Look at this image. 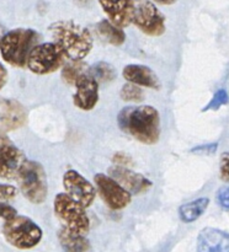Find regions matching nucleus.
<instances>
[{"instance_id":"1","label":"nucleus","mask_w":229,"mask_h":252,"mask_svg":"<svg viewBox=\"0 0 229 252\" xmlns=\"http://www.w3.org/2000/svg\"><path fill=\"white\" fill-rule=\"evenodd\" d=\"M118 127L138 142L147 145L158 143L160 116L153 106H128L117 115Z\"/></svg>"},{"instance_id":"2","label":"nucleus","mask_w":229,"mask_h":252,"mask_svg":"<svg viewBox=\"0 0 229 252\" xmlns=\"http://www.w3.org/2000/svg\"><path fill=\"white\" fill-rule=\"evenodd\" d=\"M48 32L53 43L71 62H81L93 49L94 39L90 31L71 20L53 22L48 26Z\"/></svg>"},{"instance_id":"3","label":"nucleus","mask_w":229,"mask_h":252,"mask_svg":"<svg viewBox=\"0 0 229 252\" xmlns=\"http://www.w3.org/2000/svg\"><path fill=\"white\" fill-rule=\"evenodd\" d=\"M41 36L32 29H14L0 37L1 58L15 68H25L32 49L38 44Z\"/></svg>"},{"instance_id":"4","label":"nucleus","mask_w":229,"mask_h":252,"mask_svg":"<svg viewBox=\"0 0 229 252\" xmlns=\"http://www.w3.org/2000/svg\"><path fill=\"white\" fill-rule=\"evenodd\" d=\"M2 235L5 240L20 250H29L38 245L43 231L32 219L19 216L6 220L2 225Z\"/></svg>"},{"instance_id":"5","label":"nucleus","mask_w":229,"mask_h":252,"mask_svg":"<svg viewBox=\"0 0 229 252\" xmlns=\"http://www.w3.org/2000/svg\"><path fill=\"white\" fill-rule=\"evenodd\" d=\"M20 189L25 198L33 204H41L47 199L48 185L43 166L37 161L26 160L17 175Z\"/></svg>"},{"instance_id":"6","label":"nucleus","mask_w":229,"mask_h":252,"mask_svg":"<svg viewBox=\"0 0 229 252\" xmlns=\"http://www.w3.org/2000/svg\"><path fill=\"white\" fill-rule=\"evenodd\" d=\"M54 213L61 219L64 228L73 233L85 236L90 230V219L84 207L66 196L65 193H58L53 202Z\"/></svg>"},{"instance_id":"7","label":"nucleus","mask_w":229,"mask_h":252,"mask_svg":"<svg viewBox=\"0 0 229 252\" xmlns=\"http://www.w3.org/2000/svg\"><path fill=\"white\" fill-rule=\"evenodd\" d=\"M63 53L53 42L38 43L30 53L26 66L37 75H47L61 69L64 64Z\"/></svg>"},{"instance_id":"8","label":"nucleus","mask_w":229,"mask_h":252,"mask_svg":"<svg viewBox=\"0 0 229 252\" xmlns=\"http://www.w3.org/2000/svg\"><path fill=\"white\" fill-rule=\"evenodd\" d=\"M132 24L147 36L158 37L165 32V16L149 0L135 1Z\"/></svg>"},{"instance_id":"9","label":"nucleus","mask_w":229,"mask_h":252,"mask_svg":"<svg viewBox=\"0 0 229 252\" xmlns=\"http://www.w3.org/2000/svg\"><path fill=\"white\" fill-rule=\"evenodd\" d=\"M94 182L98 194L110 209L120 211L126 208L132 201V194L128 193L108 175L96 174L94 176Z\"/></svg>"},{"instance_id":"10","label":"nucleus","mask_w":229,"mask_h":252,"mask_svg":"<svg viewBox=\"0 0 229 252\" xmlns=\"http://www.w3.org/2000/svg\"><path fill=\"white\" fill-rule=\"evenodd\" d=\"M63 186L66 196L70 197L85 209L89 208L95 201V187L75 170H68L64 174Z\"/></svg>"},{"instance_id":"11","label":"nucleus","mask_w":229,"mask_h":252,"mask_svg":"<svg viewBox=\"0 0 229 252\" xmlns=\"http://www.w3.org/2000/svg\"><path fill=\"white\" fill-rule=\"evenodd\" d=\"M26 157L12 140L5 135H0V177L4 180L17 179Z\"/></svg>"},{"instance_id":"12","label":"nucleus","mask_w":229,"mask_h":252,"mask_svg":"<svg viewBox=\"0 0 229 252\" xmlns=\"http://www.w3.org/2000/svg\"><path fill=\"white\" fill-rule=\"evenodd\" d=\"M108 176L115 180L131 194H142L153 186L152 181L143 175L137 174L128 167L118 166V165L111 166L108 169Z\"/></svg>"},{"instance_id":"13","label":"nucleus","mask_w":229,"mask_h":252,"mask_svg":"<svg viewBox=\"0 0 229 252\" xmlns=\"http://www.w3.org/2000/svg\"><path fill=\"white\" fill-rule=\"evenodd\" d=\"M98 2L111 24L120 29L132 24L135 0H98Z\"/></svg>"},{"instance_id":"14","label":"nucleus","mask_w":229,"mask_h":252,"mask_svg":"<svg viewBox=\"0 0 229 252\" xmlns=\"http://www.w3.org/2000/svg\"><path fill=\"white\" fill-rule=\"evenodd\" d=\"M73 102L83 111H91L98 101V84L88 74H83L74 84Z\"/></svg>"},{"instance_id":"15","label":"nucleus","mask_w":229,"mask_h":252,"mask_svg":"<svg viewBox=\"0 0 229 252\" xmlns=\"http://www.w3.org/2000/svg\"><path fill=\"white\" fill-rule=\"evenodd\" d=\"M26 111L24 106L15 100H0V128L14 130L22 127L26 122Z\"/></svg>"},{"instance_id":"16","label":"nucleus","mask_w":229,"mask_h":252,"mask_svg":"<svg viewBox=\"0 0 229 252\" xmlns=\"http://www.w3.org/2000/svg\"><path fill=\"white\" fill-rule=\"evenodd\" d=\"M122 76L127 83L134 84L137 86L159 90L160 80L157 74L147 65L142 64H128L123 68Z\"/></svg>"},{"instance_id":"17","label":"nucleus","mask_w":229,"mask_h":252,"mask_svg":"<svg viewBox=\"0 0 229 252\" xmlns=\"http://www.w3.org/2000/svg\"><path fill=\"white\" fill-rule=\"evenodd\" d=\"M197 252H229L228 234L214 228L202 229L197 238Z\"/></svg>"},{"instance_id":"18","label":"nucleus","mask_w":229,"mask_h":252,"mask_svg":"<svg viewBox=\"0 0 229 252\" xmlns=\"http://www.w3.org/2000/svg\"><path fill=\"white\" fill-rule=\"evenodd\" d=\"M58 240L65 252H89L90 243L88 239L80 234L73 233L62 226L58 231Z\"/></svg>"},{"instance_id":"19","label":"nucleus","mask_w":229,"mask_h":252,"mask_svg":"<svg viewBox=\"0 0 229 252\" xmlns=\"http://www.w3.org/2000/svg\"><path fill=\"white\" fill-rule=\"evenodd\" d=\"M209 204V199L206 197H201L198 199L185 203L180 206L179 208V216L184 223H192V221L197 220L202 214L206 212L207 207Z\"/></svg>"},{"instance_id":"20","label":"nucleus","mask_w":229,"mask_h":252,"mask_svg":"<svg viewBox=\"0 0 229 252\" xmlns=\"http://www.w3.org/2000/svg\"><path fill=\"white\" fill-rule=\"evenodd\" d=\"M96 31L103 41L112 46H121L126 41V34L123 30L111 24L108 20H102L98 22L96 26Z\"/></svg>"},{"instance_id":"21","label":"nucleus","mask_w":229,"mask_h":252,"mask_svg":"<svg viewBox=\"0 0 229 252\" xmlns=\"http://www.w3.org/2000/svg\"><path fill=\"white\" fill-rule=\"evenodd\" d=\"M86 74L95 79L98 84H100L112 81L116 76V70L111 64L106 63V62H98V63L91 65L90 69H88V71H86Z\"/></svg>"},{"instance_id":"22","label":"nucleus","mask_w":229,"mask_h":252,"mask_svg":"<svg viewBox=\"0 0 229 252\" xmlns=\"http://www.w3.org/2000/svg\"><path fill=\"white\" fill-rule=\"evenodd\" d=\"M86 71H88L86 65L83 62H70L69 64H65L62 69V79L68 85H74L75 81Z\"/></svg>"},{"instance_id":"23","label":"nucleus","mask_w":229,"mask_h":252,"mask_svg":"<svg viewBox=\"0 0 229 252\" xmlns=\"http://www.w3.org/2000/svg\"><path fill=\"white\" fill-rule=\"evenodd\" d=\"M120 96L123 101H128V102H140L144 98L142 88L131 83H126L122 86L120 91Z\"/></svg>"},{"instance_id":"24","label":"nucleus","mask_w":229,"mask_h":252,"mask_svg":"<svg viewBox=\"0 0 229 252\" xmlns=\"http://www.w3.org/2000/svg\"><path fill=\"white\" fill-rule=\"evenodd\" d=\"M227 103H228V93L224 89H219L213 95L212 100L204 106V108H202V112H206V111H217L222 106L227 105Z\"/></svg>"},{"instance_id":"25","label":"nucleus","mask_w":229,"mask_h":252,"mask_svg":"<svg viewBox=\"0 0 229 252\" xmlns=\"http://www.w3.org/2000/svg\"><path fill=\"white\" fill-rule=\"evenodd\" d=\"M17 193L16 187L11 186V185H0V202L5 203V202L10 201V199L15 198Z\"/></svg>"},{"instance_id":"26","label":"nucleus","mask_w":229,"mask_h":252,"mask_svg":"<svg viewBox=\"0 0 229 252\" xmlns=\"http://www.w3.org/2000/svg\"><path fill=\"white\" fill-rule=\"evenodd\" d=\"M17 216V211L12 206L7 203H1L0 202V218L4 219L5 221L10 220L11 218Z\"/></svg>"},{"instance_id":"27","label":"nucleus","mask_w":229,"mask_h":252,"mask_svg":"<svg viewBox=\"0 0 229 252\" xmlns=\"http://www.w3.org/2000/svg\"><path fill=\"white\" fill-rule=\"evenodd\" d=\"M112 160L116 165H118V166H123V167L133 166V164H134L132 158H131L130 155L125 154V153H116V154L113 155Z\"/></svg>"},{"instance_id":"28","label":"nucleus","mask_w":229,"mask_h":252,"mask_svg":"<svg viewBox=\"0 0 229 252\" xmlns=\"http://www.w3.org/2000/svg\"><path fill=\"white\" fill-rule=\"evenodd\" d=\"M228 186H223L218 189L217 192V201H218L219 206L224 209V211H228L229 206V198H228Z\"/></svg>"},{"instance_id":"29","label":"nucleus","mask_w":229,"mask_h":252,"mask_svg":"<svg viewBox=\"0 0 229 252\" xmlns=\"http://www.w3.org/2000/svg\"><path fill=\"white\" fill-rule=\"evenodd\" d=\"M219 171H221V177L223 181L228 182L229 180V157H228V152L224 153L222 155L221 159V167H219Z\"/></svg>"},{"instance_id":"30","label":"nucleus","mask_w":229,"mask_h":252,"mask_svg":"<svg viewBox=\"0 0 229 252\" xmlns=\"http://www.w3.org/2000/svg\"><path fill=\"white\" fill-rule=\"evenodd\" d=\"M217 147H218V144H216V143H214V144H208V145H198V147L191 149V153H194V154L209 155V154H213V153L216 152Z\"/></svg>"},{"instance_id":"31","label":"nucleus","mask_w":229,"mask_h":252,"mask_svg":"<svg viewBox=\"0 0 229 252\" xmlns=\"http://www.w3.org/2000/svg\"><path fill=\"white\" fill-rule=\"evenodd\" d=\"M7 70L1 63H0V90L5 86V84L7 83Z\"/></svg>"},{"instance_id":"32","label":"nucleus","mask_w":229,"mask_h":252,"mask_svg":"<svg viewBox=\"0 0 229 252\" xmlns=\"http://www.w3.org/2000/svg\"><path fill=\"white\" fill-rule=\"evenodd\" d=\"M154 2L159 5H172L177 1V0H153Z\"/></svg>"}]
</instances>
